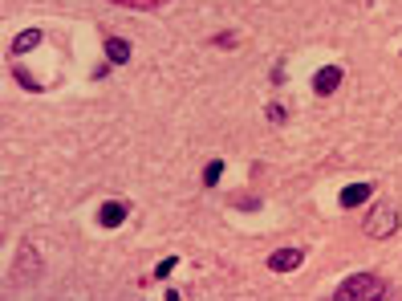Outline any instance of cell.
Wrapping results in <instances>:
<instances>
[{
    "instance_id": "1",
    "label": "cell",
    "mask_w": 402,
    "mask_h": 301,
    "mask_svg": "<svg viewBox=\"0 0 402 301\" xmlns=\"http://www.w3.org/2000/svg\"><path fill=\"white\" fill-rule=\"evenodd\" d=\"M338 301H374V297H386V281L374 277V273H354L338 285Z\"/></svg>"
},
{
    "instance_id": "2",
    "label": "cell",
    "mask_w": 402,
    "mask_h": 301,
    "mask_svg": "<svg viewBox=\"0 0 402 301\" xmlns=\"http://www.w3.org/2000/svg\"><path fill=\"white\" fill-rule=\"evenodd\" d=\"M37 277H41V256H37L32 244H20L16 268L8 273V285H13V289H29V285H37Z\"/></svg>"
},
{
    "instance_id": "3",
    "label": "cell",
    "mask_w": 402,
    "mask_h": 301,
    "mask_svg": "<svg viewBox=\"0 0 402 301\" xmlns=\"http://www.w3.org/2000/svg\"><path fill=\"white\" fill-rule=\"evenodd\" d=\"M362 228H366V236H374V240L394 236V232H398V208H394V203H374Z\"/></svg>"
},
{
    "instance_id": "4",
    "label": "cell",
    "mask_w": 402,
    "mask_h": 301,
    "mask_svg": "<svg viewBox=\"0 0 402 301\" xmlns=\"http://www.w3.org/2000/svg\"><path fill=\"white\" fill-rule=\"evenodd\" d=\"M341 78H345L341 66H321L317 73H313V94H333V90L341 85Z\"/></svg>"
},
{
    "instance_id": "5",
    "label": "cell",
    "mask_w": 402,
    "mask_h": 301,
    "mask_svg": "<svg viewBox=\"0 0 402 301\" xmlns=\"http://www.w3.org/2000/svg\"><path fill=\"white\" fill-rule=\"evenodd\" d=\"M301 261H305V252L301 249H276L273 256H268V268H273V273H292Z\"/></svg>"
},
{
    "instance_id": "6",
    "label": "cell",
    "mask_w": 402,
    "mask_h": 301,
    "mask_svg": "<svg viewBox=\"0 0 402 301\" xmlns=\"http://www.w3.org/2000/svg\"><path fill=\"white\" fill-rule=\"evenodd\" d=\"M126 212H130V203H126V200H110V203H102V212H97V224H102V228H118V224L126 220Z\"/></svg>"
},
{
    "instance_id": "7",
    "label": "cell",
    "mask_w": 402,
    "mask_h": 301,
    "mask_svg": "<svg viewBox=\"0 0 402 301\" xmlns=\"http://www.w3.org/2000/svg\"><path fill=\"white\" fill-rule=\"evenodd\" d=\"M130 41H122V37H106V61L110 66H126L130 61Z\"/></svg>"
},
{
    "instance_id": "8",
    "label": "cell",
    "mask_w": 402,
    "mask_h": 301,
    "mask_svg": "<svg viewBox=\"0 0 402 301\" xmlns=\"http://www.w3.org/2000/svg\"><path fill=\"white\" fill-rule=\"evenodd\" d=\"M41 41H45V33H41V29H25V33H20V37L13 41V49H8V61H13V57H20V53L37 49Z\"/></svg>"
},
{
    "instance_id": "9",
    "label": "cell",
    "mask_w": 402,
    "mask_h": 301,
    "mask_svg": "<svg viewBox=\"0 0 402 301\" xmlns=\"http://www.w3.org/2000/svg\"><path fill=\"white\" fill-rule=\"evenodd\" d=\"M374 196V184H350L341 191V208H357V203H366Z\"/></svg>"
},
{
    "instance_id": "10",
    "label": "cell",
    "mask_w": 402,
    "mask_h": 301,
    "mask_svg": "<svg viewBox=\"0 0 402 301\" xmlns=\"http://www.w3.org/2000/svg\"><path fill=\"white\" fill-rule=\"evenodd\" d=\"M220 175H224V163H220V159H211L208 167H203V187H215V184H220Z\"/></svg>"
},
{
    "instance_id": "11",
    "label": "cell",
    "mask_w": 402,
    "mask_h": 301,
    "mask_svg": "<svg viewBox=\"0 0 402 301\" xmlns=\"http://www.w3.org/2000/svg\"><path fill=\"white\" fill-rule=\"evenodd\" d=\"M13 78L25 85V90H41V82H37V78H29V69H25V66H13Z\"/></svg>"
},
{
    "instance_id": "12",
    "label": "cell",
    "mask_w": 402,
    "mask_h": 301,
    "mask_svg": "<svg viewBox=\"0 0 402 301\" xmlns=\"http://www.w3.org/2000/svg\"><path fill=\"white\" fill-rule=\"evenodd\" d=\"M114 4H122V8H159L167 0H114Z\"/></svg>"
},
{
    "instance_id": "13",
    "label": "cell",
    "mask_w": 402,
    "mask_h": 301,
    "mask_svg": "<svg viewBox=\"0 0 402 301\" xmlns=\"http://www.w3.org/2000/svg\"><path fill=\"white\" fill-rule=\"evenodd\" d=\"M171 268H175V256H162V261H159V268H155V277H167Z\"/></svg>"
},
{
    "instance_id": "14",
    "label": "cell",
    "mask_w": 402,
    "mask_h": 301,
    "mask_svg": "<svg viewBox=\"0 0 402 301\" xmlns=\"http://www.w3.org/2000/svg\"><path fill=\"white\" fill-rule=\"evenodd\" d=\"M264 114H268V122H276V126H280V122H285V110H280V106H268V110H264Z\"/></svg>"
}]
</instances>
